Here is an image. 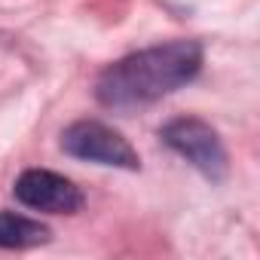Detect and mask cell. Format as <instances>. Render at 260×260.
I'll return each instance as SVG.
<instances>
[{"mask_svg":"<svg viewBox=\"0 0 260 260\" xmlns=\"http://www.w3.org/2000/svg\"><path fill=\"white\" fill-rule=\"evenodd\" d=\"M162 141L178 156H184L193 169H199L205 178L220 181L226 175V150H223L217 132H214L208 122H202L196 116L172 119L162 128Z\"/></svg>","mask_w":260,"mask_h":260,"instance_id":"3","label":"cell"},{"mask_svg":"<svg viewBox=\"0 0 260 260\" xmlns=\"http://www.w3.org/2000/svg\"><path fill=\"white\" fill-rule=\"evenodd\" d=\"M61 147L64 153L86 159V162H98V166H113V169H138V153L119 132H113L110 125L98 122V119H80L74 125L64 128L61 135Z\"/></svg>","mask_w":260,"mask_h":260,"instance_id":"2","label":"cell"},{"mask_svg":"<svg viewBox=\"0 0 260 260\" xmlns=\"http://www.w3.org/2000/svg\"><path fill=\"white\" fill-rule=\"evenodd\" d=\"M16 199L34 211H46V214H74L83 205V193L61 175L46 172V169H31L25 172L16 187H13Z\"/></svg>","mask_w":260,"mask_h":260,"instance_id":"4","label":"cell"},{"mask_svg":"<svg viewBox=\"0 0 260 260\" xmlns=\"http://www.w3.org/2000/svg\"><path fill=\"white\" fill-rule=\"evenodd\" d=\"M49 239V230L31 217L0 211V248H34Z\"/></svg>","mask_w":260,"mask_h":260,"instance_id":"5","label":"cell"},{"mask_svg":"<svg viewBox=\"0 0 260 260\" xmlns=\"http://www.w3.org/2000/svg\"><path fill=\"white\" fill-rule=\"evenodd\" d=\"M202 68V46L193 40H172L110 64L95 86V95L110 110H135L187 86Z\"/></svg>","mask_w":260,"mask_h":260,"instance_id":"1","label":"cell"}]
</instances>
